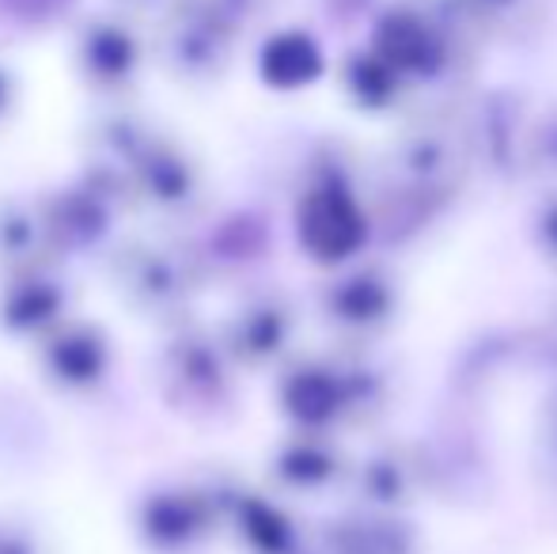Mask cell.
<instances>
[{
	"label": "cell",
	"mask_w": 557,
	"mask_h": 554,
	"mask_svg": "<svg viewBox=\"0 0 557 554\" xmlns=\"http://www.w3.org/2000/svg\"><path fill=\"white\" fill-rule=\"evenodd\" d=\"M304 239L315 247L323 259H337L357 244V213L334 194H319L304 209Z\"/></svg>",
	"instance_id": "6da1fadb"
},
{
	"label": "cell",
	"mask_w": 557,
	"mask_h": 554,
	"mask_svg": "<svg viewBox=\"0 0 557 554\" xmlns=\"http://www.w3.org/2000/svg\"><path fill=\"white\" fill-rule=\"evenodd\" d=\"M319 73V53L308 38H281L265 53V76L277 84H304Z\"/></svg>",
	"instance_id": "7a4b0ae2"
}]
</instances>
